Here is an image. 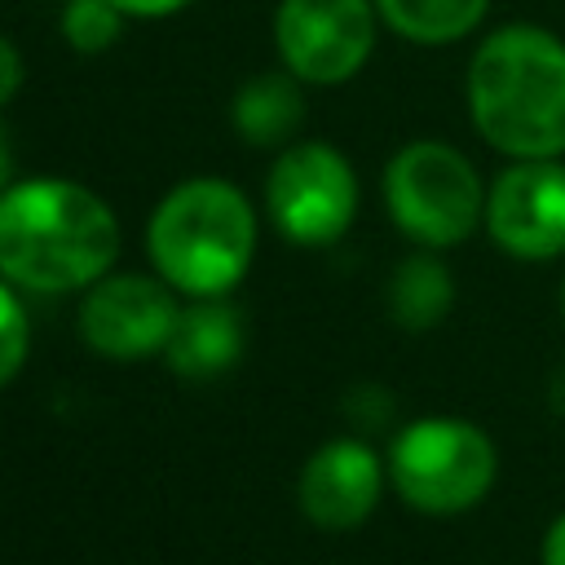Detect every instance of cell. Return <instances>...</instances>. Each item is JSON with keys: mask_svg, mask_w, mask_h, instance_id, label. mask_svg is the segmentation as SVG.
<instances>
[{"mask_svg": "<svg viewBox=\"0 0 565 565\" xmlns=\"http://www.w3.org/2000/svg\"><path fill=\"white\" fill-rule=\"evenodd\" d=\"M463 106L503 159H565V40L543 22L486 31L463 71Z\"/></svg>", "mask_w": 565, "mask_h": 565, "instance_id": "6da1fadb", "label": "cell"}, {"mask_svg": "<svg viewBox=\"0 0 565 565\" xmlns=\"http://www.w3.org/2000/svg\"><path fill=\"white\" fill-rule=\"evenodd\" d=\"M119 256V221L79 181L35 177L0 194V278L26 291H79Z\"/></svg>", "mask_w": 565, "mask_h": 565, "instance_id": "7a4b0ae2", "label": "cell"}, {"mask_svg": "<svg viewBox=\"0 0 565 565\" xmlns=\"http://www.w3.org/2000/svg\"><path fill=\"white\" fill-rule=\"evenodd\" d=\"M159 278L194 300L225 296L256 256V212L221 177H194L168 190L146 230Z\"/></svg>", "mask_w": 565, "mask_h": 565, "instance_id": "3957f363", "label": "cell"}, {"mask_svg": "<svg viewBox=\"0 0 565 565\" xmlns=\"http://www.w3.org/2000/svg\"><path fill=\"white\" fill-rule=\"evenodd\" d=\"M486 185L477 163L437 137H415L384 163V207L424 252H450L486 225Z\"/></svg>", "mask_w": 565, "mask_h": 565, "instance_id": "277c9868", "label": "cell"}, {"mask_svg": "<svg viewBox=\"0 0 565 565\" xmlns=\"http://www.w3.org/2000/svg\"><path fill=\"white\" fill-rule=\"evenodd\" d=\"M384 463L397 499L424 516L472 512L499 477V450L490 433L463 415L411 419L393 437Z\"/></svg>", "mask_w": 565, "mask_h": 565, "instance_id": "5b68a950", "label": "cell"}, {"mask_svg": "<svg viewBox=\"0 0 565 565\" xmlns=\"http://www.w3.org/2000/svg\"><path fill=\"white\" fill-rule=\"evenodd\" d=\"M265 207L296 247L340 243L358 216V172L335 146L296 141L269 168Z\"/></svg>", "mask_w": 565, "mask_h": 565, "instance_id": "8992f818", "label": "cell"}, {"mask_svg": "<svg viewBox=\"0 0 565 565\" xmlns=\"http://www.w3.org/2000/svg\"><path fill=\"white\" fill-rule=\"evenodd\" d=\"M375 0H282L274 40L282 66L305 84H344L375 53Z\"/></svg>", "mask_w": 565, "mask_h": 565, "instance_id": "52a82bcc", "label": "cell"}, {"mask_svg": "<svg viewBox=\"0 0 565 565\" xmlns=\"http://www.w3.org/2000/svg\"><path fill=\"white\" fill-rule=\"evenodd\" d=\"M490 243L525 265L565 256V159H508L486 185Z\"/></svg>", "mask_w": 565, "mask_h": 565, "instance_id": "ba28073f", "label": "cell"}, {"mask_svg": "<svg viewBox=\"0 0 565 565\" xmlns=\"http://www.w3.org/2000/svg\"><path fill=\"white\" fill-rule=\"evenodd\" d=\"M177 318L181 309L168 282L146 274H106L88 287L79 305V335L102 358L137 362L168 349Z\"/></svg>", "mask_w": 565, "mask_h": 565, "instance_id": "9c48e42d", "label": "cell"}, {"mask_svg": "<svg viewBox=\"0 0 565 565\" xmlns=\"http://www.w3.org/2000/svg\"><path fill=\"white\" fill-rule=\"evenodd\" d=\"M388 486V463L362 437H331L318 446L296 481L300 512L322 530L362 525Z\"/></svg>", "mask_w": 565, "mask_h": 565, "instance_id": "30bf717a", "label": "cell"}, {"mask_svg": "<svg viewBox=\"0 0 565 565\" xmlns=\"http://www.w3.org/2000/svg\"><path fill=\"white\" fill-rule=\"evenodd\" d=\"M238 353H243V318L221 296L216 300H194L190 309H181L177 331L163 349L168 366L185 380L221 375L238 362Z\"/></svg>", "mask_w": 565, "mask_h": 565, "instance_id": "8fae6325", "label": "cell"}, {"mask_svg": "<svg viewBox=\"0 0 565 565\" xmlns=\"http://www.w3.org/2000/svg\"><path fill=\"white\" fill-rule=\"evenodd\" d=\"M455 309V274L441 260V252L415 247L397 260L388 278V313L402 331H433Z\"/></svg>", "mask_w": 565, "mask_h": 565, "instance_id": "7c38bea8", "label": "cell"}, {"mask_svg": "<svg viewBox=\"0 0 565 565\" xmlns=\"http://www.w3.org/2000/svg\"><path fill=\"white\" fill-rule=\"evenodd\" d=\"M375 13L406 44L441 49L468 40L486 22L490 0H375Z\"/></svg>", "mask_w": 565, "mask_h": 565, "instance_id": "4fadbf2b", "label": "cell"}, {"mask_svg": "<svg viewBox=\"0 0 565 565\" xmlns=\"http://www.w3.org/2000/svg\"><path fill=\"white\" fill-rule=\"evenodd\" d=\"M305 115V97L296 88V75H260L234 97V128L252 146H274L296 132Z\"/></svg>", "mask_w": 565, "mask_h": 565, "instance_id": "5bb4252c", "label": "cell"}, {"mask_svg": "<svg viewBox=\"0 0 565 565\" xmlns=\"http://www.w3.org/2000/svg\"><path fill=\"white\" fill-rule=\"evenodd\" d=\"M124 9L115 0H66L62 9V35L79 53H102L124 31Z\"/></svg>", "mask_w": 565, "mask_h": 565, "instance_id": "9a60e30c", "label": "cell"}, {"mask_svg": "<svg viewBox=\"0 0 565 565\" xmlns=\"http://www.w3.org/2000/svg\"><path fill=\"white\" fill-rule=\"evenodd\" d=\"M26 344H31V322L22 300L0 282V388L22 371L26 362Z\"/></svg>", "mask_w": 565, "mask_h": 565, "instance_id": "2e32d148", "label": "cell"}, {"mask_svg": "<svg viewBox=\"0 0 565 565\" xmlns=\"http://www.w3.org/2000/svg\"><path fill=\"white\" fill-rule=\"evenodd\" d=\"M18 84H22V53L13 49L9 35H0V106L18 93Z\"/></svg>", "mask_w": 565, "mask_h": 565, "instance_id": "e0dca14e", "label": "cell"}, {"mask_svg": "<svg viewBox=\"0 0 565 565\" xmlns=\"http://www.w3.org/2000/svg\"><path fill=\"white\" fill-rule=\"evenodd\" d=\"M543 565H565V512L552 516V525L543 530V547H539Z\"/></svg>", "mask_w": 565, "mask_h": 565, "instance_id": "ac0fdd59", "label": "cell"}, {"mask_svg": "<svg viewBox=\"0 0 565 565\" xmlns=\"http://www.w3.org/2000/svg\"><path fill=\"white\" fill-rule=\"evenodd\" d=\"M128 18H168V13H177V9H185L190 0H115Z\"/></svg>", "mask_w": 565, "mask_h": 565, "instance_id": "d6986e66", "label": "cell"}, {"mask_svg": "<svg viewBox=\"0 0 565 565\" xmlns=\"http://www.w3.org/2000/svg\"><path fill=\"white\" fill-rule=\"evenodd\" d=\"M9 172H13V154H9V141H4V128H0V194L9 190Z\"/></svg>", "mask_w": 565, "mask_h": 565, "instance_id": "ffe728a7", "label": "cell"}, {"mask_svg": "<svg viewBox=\"0 0 565 565\" xmlns=\"http://www.w3.org/2000/svg\"><path fill=\"white\" fill-rule=\"evenodd\" d=\"M561 322H565V278H561Z\"/></svg>", "mask_w": 565, "mask_h": 565, "instance_id": "44dd1931", "label": "cell"}]
</instances>
